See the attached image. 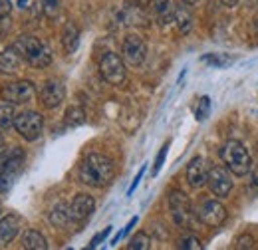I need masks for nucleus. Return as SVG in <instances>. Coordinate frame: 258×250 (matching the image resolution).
Instances as JSON below:
<instances>
[{
  "label": "nucleus",
  "instance_id": "20e7f679",
  "mask_svg": "<svg viewBox=\"0 0 258 250\" xmlns=\"http://www.w3.org/2000/svg\"><path fill=\"white\" fill-rule=\"evenodd\" d=\"M22 163H24V153L20 149H12L8 155L0 159V193L10 189L16 175L22 169Z\"/></svg>",
  "mask_w": 258,
  "mask_h": 250
},
{
  "label": "nucleus",
  "instance_id": "1a4fd4ad",
  "mask_svg": "<svg viewBox=\"0 0 258 250\" xmlns=\"http://www.w3.org/2000/svg\"><path fill=\"white\" fill-rule=\"evenodd\" d=\"M34 97H36V90H34L32 82H28V80L8 84L2 90V99L10 101V103H28Z\"/></svg>",
  "mask_w": 258,
  "mask_h": 250
},
{
  "label": "nucleus",
  "instance_id": "412c9836",
  "mask_svg": "<svg viewBox=\"0 0 258 250\" xmlns=\"http://www.w3.org/2000/svg\"><path fill=\"white\" fill-rule=\"evenodd\" d=\"M151 4H153V10H155L157 18L161 20L163 24H167V22L173 18L175 8H173L171 0H151Z\"/></svg>",
  "mask_w": 258,
  "mask_h": 250
},
{
  "label": "nucleus",
  "instance_id": "f8f14e48",
  "mask_svg": "<svg viewBox=\"0 0 258 250\" xmlns=\"http://www.w3.org/2000/svg\"><path fill=\"white\" fill-rule=\"evenodd\" d=\"M64 95H66V88L60 80H48V82L42 86V90H40V99H42V103H44L46 107H50V109L58 107V105L64 101Z\"/></svg>",
  "mask_w": 258,
  "mask_h": 250
},
{
  "label": "nucleus",
  "instance_id": "4c0bfd02",
  "mask_svg": "<svg viewBox=\"0 0 258 250\" xmlns=\"http://www.w3.org/2000/svg\"><path fill=\"white\" fill-rule=\"evenodd\" d=\"M183 2H187V4H195L197 0H183Z\"/></svg>",
  "mask_w": 258,
  "mask_h": 250
},
{
  "label": "nucleus",
  "instance_id": "c85d7f7f",
  "mask_svg": "<svg viewBox=\"0 0 258 250\" xmlns=\"http://www.w3.org/2000/svg\"><path fill=\"white\" fill-rule=\"evenodd\" d=\"M169 141L165 143L161 147V151H159V155H157V159H155V165H153V175H157L159 171H161V167H163V163H165V157H167V151H169Z\"/></svg>",
  "mask_w": 258,
  "mask_h": 250
},
{
  "label": "nucleus",
  "instance_id": "2eb2a0df",
  "mask_svg": "<svg viewBox=\"0 0 258 250\" xmlns=\"http://www.w3.org/2000/svg\"><path fill=\"white\" fill-rule=\"evenodd\" d=\"M20 224H22V220L18 215H6L0 220V246H6L16 238Z\"/></svg>",
  "mask_w": 258,
  "mask_h": 250
},
{
  "label": "nucleus",
  "instance_id": "a19ab883",
  "mask_svg": "<svg viewBox=\"0 0 258 250\" xmlns=\"http://www.w3.org/2000/svg\"><path fill=\"white\" fill-rule=\"evenodd\" d=\"M0 213H2V207H0Z\"/></svg>",
  "mask_w": 258,
  "mask_h": 250
},
{
  "label": "nucleus",
  "instance_id": "c9c22d12",
  "mask_svg": "<svg viewBox=\"0 0 258 250\" xmlns=\"http://www.w3.org/2000/svg\"><path fill=\"white\" fill-rule=\"evenodd\" d=\"M2 149H4V137H2V133H0V153H2Z\"/></svg>",
  "mask_w": 258,
  "mask_h": 250
},
{
  "label": "nucleus",
  "instance_id": "bb28decb",
  "mask_svg": "<svg viewBox=\"0 0 258 250\" xmlns=\"http://www.w3.org/2000/svg\"><path fill=\"white\" fill-rule=\"evenodd\" d=\"M209 113H211V99H209V95H203L201 101H199V107H197L195 115H197L199 121H203V119L209 117Z\"/></svg>",
  "mask_w": 258,
  "mask_h": 250
},
{
  "label": "nucleus",
  "instance_id": "c756f323",
  "mask_svg": "<svg viewBox=\"0 0 258 250\" xmlns=\"http://www.w3.org/2000/svg\"><path fill=\"white\" fill-rule=\"evenodd\" d=\"M135 224H137V217H133V219H131V220H129V222H127V226H125V228H123L121 232H117V234L113 236V240H111V244H117V242H119V240H121V238H123L125 234H129V230H131V228H133Z\"/></svg>",
  "mask_w": 258,
  "mask_h": 250
},
{
  "label": "nucleus",
  "instance_id": "e433bc0d",
  "mask_svg": "<svg viewBox=\"0 0 258 250\" xmlns=\"http://www.w3.org/2000/svg\"><path fill=\"white\" fill-rule=\"evenodd\" d=\"M18 4H20V6H26V0H18Z\"/></svg>",
  "mask_w": 258,
  "mask_h": 250
},
{
  "label": "nucleus",
  "instance_id": "6e6552de",
  "mask_svg": "<svg viewBox=\"0 0 258 250\" xmlns=\"http://www.w3.org/2000/svg\"><path fill=\"white\" fill-rule=\"evenodd\" d=\"M197 217L201 222H205L207 226H221L226 220V209L219 201H205L201 203V207L197 209Z\"/></svg>",
  "mask_w": 258,
  "mask_h": 250
},
{
  "label": "nucleus",
  "instance_id": "f03ea898",
  "mask_svg": "<svg viewBox=\"0 0 258 250\" xmlns=\"http://www.w3.org/2000/svg\"><path fill=\"white\" fill-rule=\"evenodd\" d=\"M12 48L20 54V58L22 60H26V62L34 66V68H46L48 64L52 62V52H50V48L42 42V40H38V38H34V36H20L14 44H12Z\"/></svg>",
  "mask_w": 258,
  "mask_h": 250
},
{
  "label": "nucleus",
  "instance_id": "0eeeda50",
  "mask_svg": "<svg viewBox=\"0 0 258 250\" xmlns=\"http://www.w3.org/2000/svg\"><path fill=\"white\" fill-rule=\"evenodd\" d=\"M169 209H171V215L175 224L179 226H189L191 224V203H189V197L181 191H173L169 195Z\"/></svg>",
  "mask_w": 258,
  "mask_h": 250
},
{
  "label": "nucleus",
  "instance_id": "f704fd0d",
  "mask_svg": "<svg viewBox=\"0 0 258 250\" xmlns=\"http://www.w3.org/2000/svg\"><path fill=\"white\" fill-rule=\"evenodd\" d=\"M236 2H238V0H223V4H225V6H234Z\"/></svg>",
  "mask_w": 258,
  "mask_h": 250
},
{
  "label": "nucleus",
  "instance_id": "58836bf2",
  "mask_svg": "<svg viewBox=\"0 0 258 250\" xmlns=\"http://www.w3.org/2000/svg\"><path fill=\"white\" fill-rule=\"evenodd\" d=\"M139 2H141V4H149V0H139Z\"/></svg>",
  "mask_w": 258,
  "mask_h": 250
},
{
  "label": "nucleus",
  "instance_id": "7c9ffc66",
  "mask_svg": "<svg viewBox=\"0 0 258 250\" xmlns=\"http://www.w3.org/2000/svg\"><path fill=\"white\" fill-rule=\"evenodd\" d=\"M111 232V226H107V228H103L101 232H97L96 236L92 238V242H90V248H96V246H99V242H103L105 238H107V234Z\"/></svg>",
  "mask_w": 258,
  "mask_h": 250
},
{
  "label": "nucleus",
  "instance_id": "72a5a7b5",
  "mask_svg": "<svg viewBox=\"0 0 258 250\" xmlns=\"http://www.w3.org/2000/svg\"><path fill=\"white\" fill-rule=\"evenodd\" d=\"M10 12V0H0V20L6 18Z\"/></svg>",
  "mask_w": 258,
  "mask_h": 250
},
{
  "label": "nucleus",
  "instance_id": "2f4dec72",
  "mask_svg": "<svg viewBox=\"0 0 258 250\" xmlns=\"http://www.w3.org/2000/svg\"><path fill=\"white\" fill-rule=\"evenodd\" d=\"M143 175H145V167H141V169H139V173L135 175V179H133L131 187L127 189V195H129V197H131V195H133V191L137 189V185H139V181H141V177H143Z\"/></svg>",
  "mask_w": 258,
  "mask_h": 250
},
{
  "label": "nucleus",
  "instance_id": "a878e982",
  "mask_svg": "<svg viewBox=\"0 0 258 250\" xmlns=\"http://www.w3.org/2000/svg\"><path fill=\"white\" fill-rule=\"evenodd\" d=\"M14 125V111L10 105H0V129H8Z\"/></svg>",
  "mask_w": 258,
  "mask_h": 250
},
{
  "label": "nucleus",
  "instance_id": "aec40b11",
  "mask_svg": "<svg viewBox=\"0 0 258 250\" xmlns=\"http://www.w3.org/2000/svg\"><path fill=\"white\" fill-rule=\"evenodd\" d=\"M70 220H72V215H70V207H68V205L60 203V205H56V207L52 209V213H50V222H52L54 226L64 228V226H68Z\"/></svg>",
  "mask_w": 258,
  "mask_h": 250
},
{
  "label": "nucleus",
  "instance_id": "f257e3e1",
  "mask_svg": "<svg viewBox=\"0 0 258 250\" xmlns=\"http://www.w3.org/2000/svg\"><path fill=\"white\" fill-rule=\"evenodd\" d=\"M115 177V167L109 157L101 153H92L84 159L80 165V181L90 185V187L101 189L109 185Z\"/></svg>",
  "mask_w": 258,
  "mask_h": 250
},
{
  "label": "nucleus",
  "instance_id": "6ab92c4d",
  "mask_svg": "<svg viewBox=\"0 0 258 250\" xmlns=\"http://www.w3.org/2000/svg\"><path fill=\"white\" fill-rule=\"evenodd\" d=\"M22 246L26 250H46V238L38 232V230H26L22 236Z\"/></svg>",
  "mask_w": 258,
  "mask_h": 250
},
{
  "label": "nucleus",
  "instance_id": "4be33fe9",
  "mask_svg": "<svg viewBox=\"0 0 258 250\" xmlns=\"http://www.w3.org/2000/svg\"><path fill=\"white\" fill-rule=\"evenodd\" d=\"M201 60L209 64V66H213V68H226V66L234 62V58L228 56V54H205Z\"/></svg>",
  "mask_w": 258,
  "mask_h": 250
},
{
  "label": "nucleus",
  "instance_id": "393cba45",
  "mask_svg": "<svg viewBox=\"0 0 258 250\" xmlns=\"http://www.w3.org/2000/svg\"><path fill=\"white\" fill-rule=\"evenodd\" d=\"M149 244H151V240H149V236L145 234V232H137L133 238H131V242H129V250H147L149 248Z\"/></svg>",
  "mask_w": 258,
  "mask_h": 250
},
{
  "label": "nucleus",
  "instance_id": "f3484780",
  "mask_svg": "<svg viewBox=\"0 0 258 250\" xmlns=\"http://www.w3.org/2000/svg\"><path fill=\"white\" fill-rule=\"evenodd\" d=\"M20 54L10 46V48H6L4 52H0V70L4 72V74H14L18 68H20Z\"/></svg>",
  "mask_w": 258,
  "mask_h": 250
},
{
  "label": "nucleus",
  "instance_id": "9b49d317",
  "mask_svg": "<svg viewBox=\"0 0 258 250\" xmlns=\"http://www.w3.org/2000/svg\"><path fill=\"white\" fill-rule=\"evenodd\" d=\"M207 185L213 191V195L217 197H226L232 191V177L228 175V171H225L223 167H213L209 171V179Z\"/></svg>",
  "mask_w": 258,
  "mask_h": 250
},
{
  "label": "nucleus",
  "instance_id": "79ce46f5",
  "mask_svg": "<svg viewBox=\"0 0 258 250\" xmlns=\"http://www.w3.org/2000/svg\"><path fill=\"white\" fill-rule=\"evenodd\" d=\"M254 2H256V0H254Z\"/></svg>",
  "mask_w": 258,
  "mask_h": 250
},
{
  "label": "nucleus",
  "instance_id": "39448f33",
  "mask_svg": "<svg viewBox=\"0 0 258 250\" xmlns=\"http://www.w3.org/2000/svg\"><path fill=\"white\" fill-rule=\"evenodd\" d=\"M14 127L16 131L26 139V141H34L40 137L42 127H44V119L38 111H22L20 115L14 117Z\"/></svg>",
  "mask_w": 258,
  "mask_h": 250
},
{
  "label": "nucleus",
  "instance_id": "ea45409f",
  "mask_svg": "<svg viewBox=\"0 0 258 250\" xmlns=\"http://www.w3.org/2000/svg\"><path fill=\"white\" fill-rule=\"evenodd\" d=\"M256 30H258V18H256Z\"/></svg>",
  "mask_w": 258,
  "mask_h": 250
},
{
  "label": "nucleus",
  "instance_id": "423d86ee",
  "mask_svg": "<svg viewBox=\"0 0 258 250\" xmlns=\"http://www.w3.org/2000/svg\"><path fill=\"white\" fill-rule=\"evenodd\" d=\"M99 72L103 76L105 82H109L111 86H121L125 82V66L121 62V58L113 52H107L101 62H99Z\"/></svg>",
  "mask_w": 258,
  "mask_h": 250
},
{
  "label": "nucleus",
  "instance_id": "ddd939ff",
  "mask_svg": "<svg viewBox=\"0 0 258 250\" xmlns=\"http://www.w3.org/2000/svg\"><path fill=\"white\" fill-rule=\"evenodd\" d=\"M94 209H96V201H94V197H90V195H78L74 201H72V205H70V215H72V220H76V222H84L86 219H90L92 217V213H94Z\"/></svg>",
  "mask_w": 258,
  "mask_h": 250
},
{
  "label": "nucleus",
  "instance_id": "cd10ccee",
  "mask_svg": "<svg viewBox=\"0 0 258 250\" xmlns=\"http://www.w3.org/2000/svg\"><path fill=\"white\" fill-rule=\"evenodd\" d=\"M179 248H185V250H199L201 248V240L197 236H185L179 240Z\"/></svg>",
  "mask_w": 258,
  "mask_h": 250
},
{
  "label": "nucleus",
  "instance_id": "dca6fc26",
  "mask_svg": "<svg viewBox=\"0 0 258 250\" xmlns=\"http://www.w3.org/2000/svg\"><path fill=\"white\" fill-rule=\"evenodd\" d=\"M173 18H175V22H177V26H179L181 34H189V32H191V28H193V14H191L187 2L175 6Z\"/></svg>",
  "mask_w": 258,
  "mask_h": 250
},
{
  "label": "nucleus",
  "instance_id": "b1692460",
  "mask_svg": "<svg viewBox=\"0 0 258 250\" xmlns=\"http://www.w3.org/2000/svg\"><path fill=\"white\" fill-rule=\"evenodd\" d=\"M40 6L48 18H56L62 8V0H40Z\"/></svg>",
  "mask_w": 258,
  "mask_h": 250
},
{
  "label": "nucleus",
  "instance_id": "473e14b6",
  "mask_svg": "<svg viewBox=\"0 0 258 250\" xmlns=\"http://www.w3.org/2000/svg\"><path fill=\"white\" fill-rule=\"evenodd\" d=\"M252 236H240L236 240V248H252Z\"/></svg>",
  "mask_w": 258,
  "mask_h": 250
},
{
  "label": "nucleus",
  "instance_id": "4468645a",
  "mask_svg": "<svg viewBox=\"0 0 258 250\" xmlns=\"http://www.w3.org/2000/svg\"><path fill=\"white\" fill-rule=\"evenodd\" d=\"M209 179V171H207V165H205V159L203 157H195L191 159V163L187 165V181L189 185L195 189H201Z\"/></svg>",
  "mask_w": 258,
  "mask_h": 250
},
{
  "label": "nucleus",
  "instance_id": "5701e85b",
  "mask_svg": "<svg viewBox=\"0 0 258 250\" xmlns=\"http://www.w3.org/2000/svg\"><path fill=\"white\" fill-rule=\"evenodd\" d=\"M66 121L70 127H78V125L86 123V113L82 107H70L66 113Z\"/></svg>",
  "mask_w": 258,
  "mask_h": 250
},
{
  "label": "nucleus",
  "instance_id": "9d476101",
  "mask_svg": "<svg viewBox=\"0 0 258 250\" xmlns=\"http://www.w3.org/2000/svg\"><path fill=\"white\" fill-rule=\"evenodd\" d=\"M147 56V46L137 34H129L123 40V58L129 66H141Z\"/></svg>",
  "mask_w": 258,
  "mask_h": 250
},
{
  "label": "nucleus",
  "instance_id": "a211bd4d",
  "mask_svg": "<svg viewBox=\"0 0 258 250\" xmlns=\"http://www.w3.org/2000/svg\"><path fill=\"white\" fill-rule=\"evenodd\" d=\"M62 44H64L66 52L68 54H74L78 50V44H80V28L74 24V22H68L62 32Z\"/></svg>",
  "mask_w": 258,
  "mask_h": 250
},
{
  "label": "nucleus",
  "instance_id": "7ed1b4c3",
  "mask_svg": "<svg viewBox=\"0 0 258 250\" xmlns=\"http://www.w3.org/2000/svg\"><path fill=\"white\" fill-rule=\"evenodd\" d=\"M221 157L225 161V165L236 175V177H244L250 173L252 169V161H250V155L246 151V147L236 141V139H230L226 141L225 147L221 149Z\"/></svg>",
  "mask_w": 258,
  "mask_h": 250
}]
</instances>
